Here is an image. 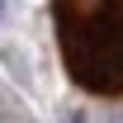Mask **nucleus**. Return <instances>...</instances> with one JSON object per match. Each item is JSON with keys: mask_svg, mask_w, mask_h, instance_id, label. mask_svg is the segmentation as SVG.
<instances>
[{"mask_svg": "<svg viewBox=\"0 0 123 123\" xmlns=\"http://www.w3.org/2000/svg\"><path fill=\"white\" fill-rule=\"evenodd\" d=\"M66 76L95 95H123V0H52Z\"/></svg>", "mask_w": 123, "mask_h": 123, "instance_id": "nucleus-1", "label": "nucleus"}]
</instances>
